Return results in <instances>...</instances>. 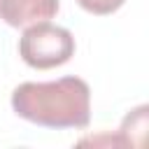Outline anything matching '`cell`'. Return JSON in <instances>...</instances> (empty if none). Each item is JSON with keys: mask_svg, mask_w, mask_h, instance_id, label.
I'll use <instances>...</instances> for the list:
<instances>
[{"mask_svg": "<svg viewBox=\"0 0 149 149\" xmlns=\"http://www.w3.org/2000/svg\"><path fill=\"white\" fill-rule=\"evenodd\" d=\"M12 109L44 128H84L91 121V91L79 77L23 81L12 93Z\"/></svg>", "mask_w": 149, "mask_h": 149, "instance_id": "cell-1", "label": "cell"}, {"mask_svg": "<svg viewBox=\"0 0 149 149\" xmlns=\"http://www.w3.org/2000/svg\"><path fill=\"white\" fill-rule=\"evenodd\" d=\"M19 54L35 70L58 68L74 56V37L68 28L40 21L26 26L19 40Z\"/></svg>", "mask_w": 149, "mask_h": 149, "instance_id": "cell-2", "label": "cell"}, {"mask_svg": "<svg viewBox=\"0 0 149 149\" xmlns=\"http://www.w3.org/2000/svg\"><path fill=\"white\" fill-rule=\"evenodd\" d=\"M58 12V0H0V19L12 28L49 21Z\"/></svg>", "mask_w": 149, "mask_h": 149, "instance_id": "cell-3", "label": "cell"}, {"mask_svg": "<svg viewBox=\"0 0 149 149\" xmlns=\"http://www.w3.org/2000/svg\"><path fill=\"white\" fill-rule=\"evenodd\" d=\"M81 9L91 12V14H98V16H105V14H112L116 12L126 0H77Z\"/></svg>", "mask_w": 149, "mask_h": 149, "instance_id": "cell-4", "label": "cell"}]
</instances>
